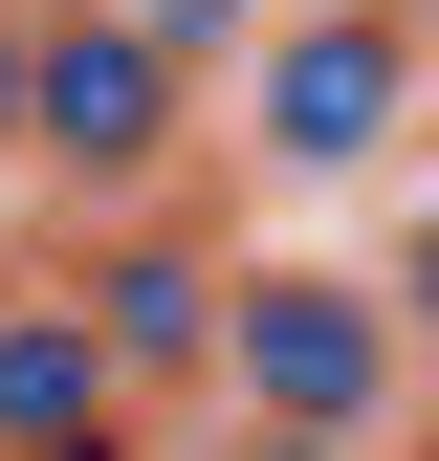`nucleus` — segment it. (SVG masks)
Listing matches in <instances>:
<instances>
[{
	"instance_id": "f257e3e1",
	"label": "nucleus",
	"mask_w": 439,
	"mask_h": 461,
	"mask_svg": "<svg viewBox=\"0 0 439 461\" xmlns=\"http://www.w3.org/2000/svg\"><path fill=\"white\" fill-rule=\"evenodd\" d=\"M396 374H417V330H396L373 264H242L220 285V395H242L264 439H373Z\"/></svg>"
},
{
	"instance_id": "f03ea898",
	"label": "nucleus",
	"mask_w": 439,
	"mask_h": 461,
	"mask_svg": "<svg viewBox=\"0 0 439 461\" xmlns=\"http://www.w3.org/2000/svg\"><path fill=\"white\" fill-rule=\"evenodd\" d=\"M396 110H417L396 0H329V23L264 44V154H286V176H373V154H396Z\"/></svg>"
},
{
	"instance_id": "7ed1b4c3",
	"label": "nucleus",
	"mask_w": 439,
	"mask_h": 461,
	"mask_svg": "<svg viewBox=\"0 0 439 461\" xmlns=\"http://www.w3.org/2000/svg\"><path fill=\"white\" fill-rule=\"evenodd\" d=\"M22 132L67 154V176H154V132H176V67H154L132 23H67V44H22Z\"/></svg>"
},
{
	"instance_id": "20e7f679",
	"label": "nucleus",
	"mask_w": 439,
	"mask_h": 461,
	"mask_svg": "<svg viewBox=\"0 0 439 461\" xmlns=\"http://www.w3.org/2000/svg\"><path fill=\"white\" fill-rule=\"evenodd\" d=\"M67 330H88V352H110V374H220V285H198L176 242H110Z\"/></svg>"
},
{
	"instance_id": "39448f33",
	"label": "nucleus",
	"mask_w": 439,
	"mask_h": 461,
	"mask_svg": "<svg viewBox=\"0 0 439 461\" xmlns=\"http://www.w3.org/2000/svg\"><path fill=\"white\" fill-rule=\"evenodd\" d=\"M132 44H154V67H220V44H242V0H132Z\"/></svg>"
},
{
	"instance_id": "423d86ee",
	"label": "nucleus",
	"mask_w": 439,
	"mask_h": 461,
	"mask_svg": "<svg viewBox=\"0 0 439 461\" xmlns=\"http://www.w3.org/2000/svg\"><path fill=\"white\" fill-rule=\"evenodd\" d=\"M373 285H396V330H439V198L396 220V264H373Z\"/></svg>"
},
{
	"instance_id": "0eeeda50",
	"label": "nucleus",
	"mask_w": 439,
	"mask_h": 461,
	"mask_svg": "<svg viewBox=\"0 0 439 461\" xmlns=\"http://www.w3.org/2000/svg\"><path fill=\"white\" fill-rule=\"evenodd\" d=\"M220 461H352V439H220Z\"/></svg>"
},
{
	"instance_id": "6e6552de",
	"label": "nucleus",
	"mask_w": 439,
	"mask_h": 461,
	"mask_svg": "<svg viewBox=\"0 0 439 461\" xmlns=\"http://www.w3.org/2000/svg\"><path fill=\"white\" fill-rule=\"evenodd\" d=\"M417 461H439V439H417Z\"/></svg>"
}]
</instances>
